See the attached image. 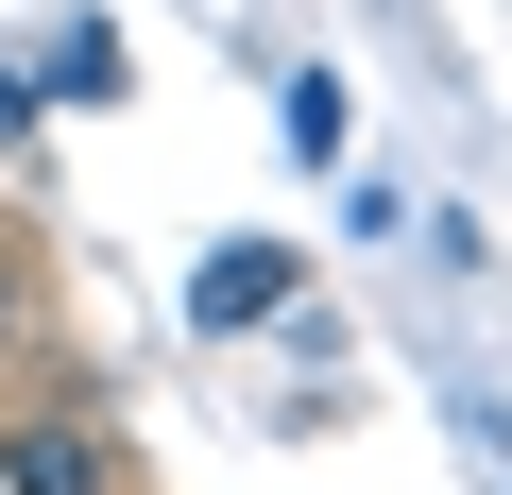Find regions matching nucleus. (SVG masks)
<instances>
[{"label": "nucleus", "mask_w": 512, "mask_h": 495, "mask_svg": "<svg viewBox=\"0 0 512 495\" xmlns=\"http://www.w3.org/2000/svg\"><path fill=\"white\" fill-rule=\"evenodd\" d=\"M0 495H120V461L69 393H35V410H0Z\"/></svg>", "instance_id": "obj_1"}, {"label": "nucleus", "mask_w": 512, "mask_h": 495, "mask_svg": "<svg viewBox=\"0 0 512 495\" xmlns=\"http://www.w3.org/2000/svg\"><path fill=\"white\" fill-rule=\"evenodd\" d=\"M274 291H291V257H274V239H239V257H205V291H188V308H205V325H256Z\"/></svg>", "instance_id": "obj_2"}, {"label": "nucleus", "mask_w": 512, "mask_h": 495, "mask_svg": "<svg viewBox=\"0 0 512 495\" xmlns=\"http://www.w3.org/2000/svg\"><path fill=\"white\" fill-rule=\"evenodd\" d=\"M35 359V274H18V239H0V376Z\"/></svg>", "instance_id": "obj_3"}]
</instances>
